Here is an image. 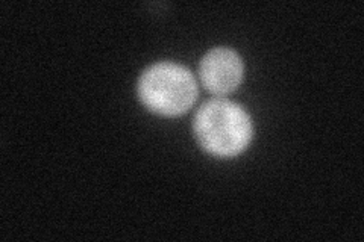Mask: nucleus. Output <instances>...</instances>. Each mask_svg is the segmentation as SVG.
Listing matches in <instances>:
<instances>
[{
	"mask_svg": "<svg viewBox=\"0 0 364 242\" xmlns=\"http://www.w3.org/2000/svg\"><path fill=\"white\" fill-rule=\"evenodd\" d=\"M199 144L214 156L242 153L252 140L247 112L234 101L214 99L199 108L193 123Z\"/></svg>",
	"mask_w": 364,
	"mask_h": 242,
	"instance_id": "nucleus-1",
	"label": "nucleus"
},
{
	"mask_svg": "<svg viewBox=\"0 0 364 242\" xmlns=\"http://www.w3.org/2000/svg\"><path fill=\"white\" fill-rule=\"evenodd\" d=\"M203 87L215 96L232 93L243 80V61L232 49L218 48L203 56L200 62Z\"/></svg>",
	"mask_w": 364,
	"mask_h": 242,
	"instance_id": "nucleus-3",
	"label": "nucleus"
},
{
	"mask_svg": "<svg viewBox=\"0 0 364 242\" xmlns=\"http://www.w3.org/2000/svg\"><path fill=\"white\" fill-rule=\"evenodd\" d=\"M139 96L151 111L173 117L193 106L198 97V85L186 67L159 62L141 75Z\"/></svg>",
	"mask_w": 364,
	"mask_h": 242,
	"instance_id": "nucleus-2",
	"label": "nucleus"
}]
</instances>
